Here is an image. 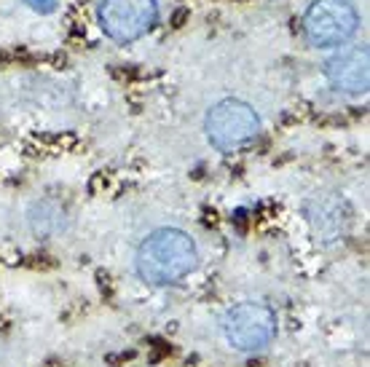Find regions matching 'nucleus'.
Listing matches in <instances>:
<instances>
[{
  "instance_id": "f03ea898",
  "label": "nucleus",
  "mask_w": 370,
  "mask_h": 367,
  "mask_svg": "<svg viewBox=\"0 0 370 367\" xmlns=\"http://www.w3.org/2000/svg\"><path fill=\"white\" fill-rule=\"evenodd\" d=\"M204 131H207V140L218 151L237 153L258 137L261 118L241 100H223L215 108H210L207 121H204Z\"/></svg>"
},
{
  "instance_id": "39448f33",
  "label": "nucleus",
  "mask_w": 370,
  "mask_h": 367,
  "mask_svg": "<svg viewBox=\"0 0 370 367\" xmlns=\"http://www.w3.org/2000/svg\"><path fill=\"white\" fill-rule=\"evenodd\" d=\"M223 332H225L228 344L234 348L258 351V348L274 341V335H277V314L266 303H239L225 314Z\"/></svg>"
},
{
  "instance_id": "423d86ee",
  "label": "nucleus",
  "mask_w": 370,
  "mask_h": 367,
  "mask_svg": "<svg viewBox=\"0 0 370 367\" xmlns=\"http://www.w3.org/2000/svg\"><path fill=\"white\" fill-rule=\"evenodd\" d=\"M330 86L344 94H365L370 84V54L365 46H349L325 65Z\"/></svg>"
},
{
  "instance_id": "f257e3e1",
  "label": "nucleus",
  "mask_w": 370,
  "mask_h": 367,
  "mask_svg": "<svg viewBox=\"0 0 370 367\" xmlns=\"http://www.w3.org/2000/svg\"><path fill=\"white\" fill-rule=\"evenodd\" d=\"M198 263V250L194 238L177 228H158L137 250V274L140 279L164 287L185 279Z\"/></svg>"
},
{
  "instance_id": "20e7f679",
  "label": "nucleus",
  "mask_w": 370,
  "mask_h": 367,
  "mask_svg": "<svg viewBox=\"0 0 370 367\" xmlns=\"http://www.w3.org/2000/svg\"><path fill=\"white\" fill-rule=\"evenodd\" d=\"M97 19L102 32L115 44H131L148 35L158 22L156 0H102Z\"/></svg>"
},
{
  "instance_id": "7ed1b4c3",
  "label": "nucleus",
  "mask_w": 370,
  "mask_h": 367,
  "mask_svg": "<svg viewBox=\"0 0 370 367\" xmlns=\"http://www.w3.org/2000/svg\"><path fill=\"white\" fill-rule=\"evenodd\" d=\"M360 14L351 0H314L304 17V32L317 48H335L354 38Z\"/></svg>"
},
{
  "instance_id": "0eeeda50",
  "label": "nucleus",
  "mask_w": 370,
  "mask_h": 367,
  "mask_svg": "<svg viewBox=\"0 0 370 367\" xmlns=\"http://www.w3.org/2000/svg\"><path fill=\"white\" fill-rule=\"evenodd\" d=\"M33 11H41V14H51L57 8V0H24Z\"/></svg>"
}]
</instances>
